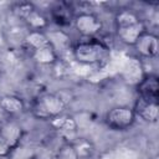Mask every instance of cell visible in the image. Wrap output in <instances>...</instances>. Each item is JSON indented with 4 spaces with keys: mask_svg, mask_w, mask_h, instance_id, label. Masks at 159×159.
Listing matches in <instances>:
<instances>
[{
    "mask_svg": "<svg viewBox=\"0 0 159 159\" xmlns=\"http://www.w3.org/2000/svg\"><path fill=\"white\" fill-rule=\"evenodd\" d=\"M70 149L73 153L76 159H91L94 154V145L91 140L86 138H75L71 144Z\"/></svg>",
    "mask_w": 159,
    "mask_h": 159,
    "instance_id": "9a60e30c",
    "label": "cell"
},
{
    "mask_svg": "<svg viewBox=\"0 0 159 159\" xmlns=\"http://www.w3.org/2000/svg\"><path fill=\"white\" fill-rule=\"evenodd\" d=\"M135 92L138 97L159 101V80L154 73H145L139 83L135 86Z\"/></svg>",
    "mask_w": 159,
    "mask_h": 159,
    "instance_id": "9c48e42d",
    "label": "cell"
},
{
    "mask_svg": "<svg viewBox=\"0 0 159 159\" xmlns=\"http://www.w3.org/2000/svg\"><path fill=\"white\" fill-rule=\"evenodd\" d=\"M25 45L27 46V48H30L31 51L37 50V48H42L46 46H50V41L47 37L46 31H37V30H30L25 39Z\"/></svg>",
    "mask_w": 159,
    "mask_h": 159,
    "instance_id": "ac0fdd59",
    "label": "cell"
},
{
    "mask_svg": "<svg viewBox=\"0 0 159 159\" xmlns=\"http://www.w3.org/2000/svg\"><path fill=\"white\" fill-rule=\"evenodd\" d=\"M50 123L56 130H58V132H61L63 134L72 133V132H75L77 129V123L73 119V117L68 116V114H65V113L52 118L50 120Z\"/></svg>",
    "mask_w": 159,
    "mask_h": 159,
    "instance_id": "d6986e66",
    "label": "cell"
},
{
    "mask_svg": "<svg viewBox=\"0 0 159 159\" xmlns=\"http://www.w3.org/2000/svg\"><path fill=\"white\" fill-rule=\"evenodd\" d=\"M137 118L147 123H157L159 118V102L154 99H147L138 97L135 98L134 106L132 107Z\"/></svg>",
    "mask_w": 159,
    "mask_h": 159,
    "instance_id": "52a82bcc",
    "label": "cell"
},
{
    "mask_svg": "<svg viewBox=\"0 0 159 159\" xmlns=\"http://www.w3.org/2000/svg\"><path fill=\"white\" fill-rule=\"evenodd\" d=\"M135 51V53L138 55V58H145V60H152L158 56V51H159V41H158V36L154 32L150 31H144L138 40L135 41V43L132 46Z\"/></svg>",
    "mask_w": 159,
    "mask_h": 159,
    "instance_id": "8992f818",
    "label": "cell"
},
{
    "mask_svg": "<svg viewBox=\"0 0 159 159\" xmlns=\"http://www.w3.org/2000/svg\"><path fill=\"white\" fill-rule=\"evenodd\" d=\"M12 11L19 19H21L29 26L30 30L45 31L48 27L50 24L48 17L41 10H39L32 2L29 1L16 2L12 6Z\"/></svg>",
    "mask_w": 159,
    "mask_h": 159,
    "instance_id": "3957f363",
    "label": "cell"
},
{
    "mask_svg": "<svg viewBox=\"0 0 159 159\" xmlns=\"http://www.w3.org/2000/svg\"><path fill=\"white\" fill-rule=\"evenodd\" d=\"M72 26L83 39H94L103 31V21L91 11H80L75 15Z\"/></svg>",
    "mask_w": 159,
    "mask_h": 159,
    "instance_id": "5b68a950",
    "label": "cell"
},
{
    "mask_svg": "<svg viewBox=\"0 0 159 159\" xmlns=\"http://www.w3.org/2000/svg\"><path fill=\"white\" fill-rule=\"evenodd\" d=\"M31 159H41V158H37V157H32Z\"/></svg>",
    "mask_w": 159,
    "mask_h": 159,
    "instance_id": "44dd1931",
    "label": "cell"
},
{
    "mask_svg": "<svg viewBox=\"0 0 159 159\" xmlns=\"http://www.w3.org/2000/svg\"><path fill=\"white\" fill-rule=\"evenodd\" d=\"M114 30H116L117 39L122 43H124L127 46H133L135 43V41L138 40V37L144 31H147V26H145L144 21H140L138 24L124 26V27H118V29H114Z\"/></svg>",
    "mask_w": 159,
    "mask_h": 159,
    "instance_id": "7c38bea8",
    "label": "cell"
},
{
    "mask_svg": "<svg viewBox=\"0 0 159 159\" xmlns=\"http://www.w3.org/2000/svg\"><path fill=\"white\" fill-rule=\"evenodd\" d=\"M22 138V128L12 120L0 122V139L7 143L12 149L20 145Z\"/></svg>",
    "mask_w": 159,
    "mask_h": 159,
    "instance_id": "30bf717a",
    "label": "cell"
},
{
    "mask_svg": "<svg viewBox=\"0 0 159 159\" xmlns=\"http://www.w3.org/2000/svg\"><path fill=\"white\" fill-rule=\"evenodd\" d=\"M71 55L81 65L103 67L111 60V48L99 37L82 39L72 45Z\"/></svg>",
    "mask_w": 159,
    "mask_h": 159,
    "instance_id": "6da1fadb",
    "label": "cell"
},
{
    "mask_svg": "<svg viewBox=\"0 0 159 159\" xmlns=\"http://www.w3.org/2000/svg\"><path fill=\"white\" fill-rule=\"evenodd\" d=\"M106 125L117 132L128 130L132 128L137 120V117L134 114V111L129 106H116L109 108L103 118Z\"/></svg>",
    "mask_w": 159,
    "mask_h": 159,
    "instance_id": "277c9868",
    "label": "cell"
},
{
    "mask_svg": "<svg viewBox=\"0 0 159 159\" xmlns=\"http://www.w3.org/2000/svg\"><path fill=\"white\" fill-rule=\"evenodd\" d=\"M12 152V148L5 143L2 139H0V158H9Z\"/></svg>",
    "mask_w": 159,
    "mask_h": 159,
    "instance_id": "ffe728a7",
    "label": "cell"
},
{
    "mask_svg": "<svg viewBox=\"0 0 159 159\" xmlns=\"http://www.w3.org/2000/svg\"><path fill=\"white\" fill-rule=\"evenodd\" d=\"M0 109L9 116H19L25 111V102L17 96L5 94L0 97Z\"/></svg>",
    "mask_w": 159,
    "mask_h": 159,
    "instance_id": "5bb4252c",
    "label": "cell"
},
{
    "mask_svg": "<svg viewBox=\"0 0 159 159\" xmlns=\"http://www.w3.org/2000/svg\"><path fill=\"white\" fill-rule=\"evenodd\" d=\"M140 21H143V20L135 10L123 7V9L117 10V12L114 15V29L134 25V24H138Z\"/></svg>",
    "mask_w": 159,
    "mask_h": 159,
    "instance_id": "e0dca14e",
    "label": "cell"
},
{
    "mask_svg": "<svg viewBox=\"0 0 159 159\" xmlns=\"http://www.w3.org/2000/svg\"><path fill=\"white\" fill-rule=\"evenodd\" d=\"M145 72L143 71V65L138 57L128 58L122 67V77L125 82L137 86L143 78Z\"/></svg>",
    "mask_w": 159,
    "mask_h": 159,
    "instance_id": "8fae6325",
    "label": "cell"
},
{
    "mask_svg": "<svg viewBox=\"0 0 159 159\" xmlns=\"http://www.w3.org/2000/svg\"><path fill=\"white\" fill-rule=\"evenodd\" d=\"M31 58L42 66H53L57 63V61L60 60V56L57 55V52L52 48V46H46L42 48H37L31 51Z\"/></svg>",
    "mask_w": 159,
    "mask_h": 159,
    "instance_id": "2e32d148",
    "label": "cell"
},
{
    "mask_svg": "<svg viewBox=\"0 0 159 159\" xmlns=\"http://www.w3.org/2000/svg\"><path fill=\"white\" fill-rule=\"evenodd\" d=\"M66 102L57 93H43L32 103V114L37 119L51 120L52 118L65 113Z\"/></svg>",
    "mask_w": 159,
    "mask_h": 159,
    "instance_id": "7a4b0ae2",
    "label": "cell"
},
{
    "mask_svg": "<svg viewBox=\"0 0 159 159\" xmlns=\"http://www.w3.org/2000/svg\"><path fill=\"white\" fill-rule=\"evenodd\" d=\"M75 11L70 4L60 2L51 7L50 10V21H52L61 30L72 26L75 19Z\"/></svg>",
    "mask_w": 159,
    "mask_h": 159,
    "instance_id": "ba28073f",
    "label": "cell"
},
{
    "mask_svg": "<svg viewBox=\"0 0 159 159\" xmlns=\"http://www.w3.org/2000/svg\"><path fill=\"white\" fill-rule=\"evenodd\" d=\"M50 45L52 46V48L57 52V55L60 56L61 53H65L67 51H71L72 45H71V39L67 35V32L65 30H56V31H48L46 32Z\"/></svg>",
    "mask_w": 159,
    "mask_h": 159,
    "instance_id": "4fadbf2b",
    "label": "cell"
}]
</instances>
